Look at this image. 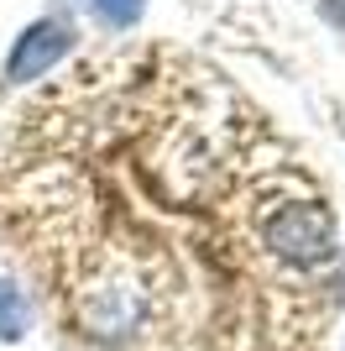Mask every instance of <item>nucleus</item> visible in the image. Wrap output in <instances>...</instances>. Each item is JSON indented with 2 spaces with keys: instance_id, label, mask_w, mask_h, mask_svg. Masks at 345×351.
Segmentation results:
<instances>
[{
  "instance_id": "423d86ee",
  "label": "nucleus",
  "mask_w": 345,
  "mask_h": 351,
  "mask_svg": "<svg viewBox=\"0 0 345 351\" xmlns=\"http://www.w3.org/2000/svg\"><path fill=\"white\" fill-rule=\"evenodd\" d=\"M324 16H330L335 27H345V0H324Z\"/></svg>"
},
{
  "instance_id": "f257e3e1",
  "label": "nucleus",
  "mask_w": 345,
  "mask_h": 351,
  "mask_svg": "<svg viewBox=\"0 0 345 351\" xmlns=\"http://www.w3.org/2000/svg\"><path fill=\"white\" fill-rule=\"evenodd\" d=\"M146 309H152V289L136 273V263H100L89 267L79 289H73V320L89 341H105V346H120L146 325Z\"/></svg>"
},
{
  "instance_id": "39448f33",
  "label": "nucleus",
  "mask_w": 345,
  "mask_h": 351,
  "mask_svg": "<svg viewBox=\"0 0 345 351\" xmlns=\"http://www.w3.org/2000/svg\"><path fill=\"white\" fill-rule=\"evenodd\" d=\"M89 11H94V21L110 32H126L136 27V16L146 11V0H89Z\"/></svg>"
},
{
  "instance_id": "20e7f679",
  "label": "nucleus",
  "mask_w": 345,
  "mask_h": 351,
  "mask_svg": "<svg viewBox=\"0 0 345 351\" xmlns=\"http://www.w3.org/2000/svg\"><path fill=\"white\" fill-rule=\"evenodd\" d=\"M31 330V299L11 278H0V341H27Z\"/></svg>"
},
{
  "instance_id": "7ed1b4c3",
  "label": "nucleus",
  "mask_w": 345,
  "mask_h": 351,
  "mask_svg": "<svg viewBox=\"0 0 345 351\" xmlns=\"http://www.w3.org/2000/svg\"><path fill=\"white\" fill-rule=\"evenodd\" d=\"M73 47V32L63 27V21H31L21 37L11 43V53H5V84H31V79H42V73H53V63L63 58Z\"/></svg>"
},
{
  "instance_id": "f03ea898",
  "label": "nucleus",
  "mask_w": 345,
  "mask_h": 351,
  "mask_svg": "<svg viewBox=\"0 0 345 351\" xmlns=\"http://www.w3.org/2000/svg\"><path fill=\"white\" fill-rule=\"evenodd\" d=\"M261 247L267 257L288 267H324L335 257V215L330 205L309 189H293L267 205L261 215Z\"/></svg>"
}]
</instances>
